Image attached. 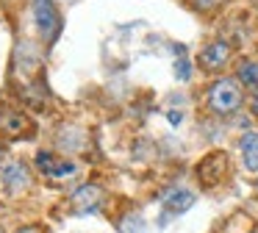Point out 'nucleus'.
Listing matches in <instances>:
<instances>
[{
    "mask_svg": "<svg viewBox=\"0 0 258 233\" xmlns=\"http://www.w3.org/2000/svg\"><path fill=\"white\" fill-rule=\"evenodd\" d=\"M208 105H211L217 114H230L241 105V92L239 83L230 81V78H222L217 81L211 89H208Z\"/></svg>",
    "mask_w": 258,
    "mask_h": 233,
    "instance_id": "1",
    "label": "nucleus"
},
{
    "mask_svg": "<svg viewBox=\"0 0 258 233\" xmlns=\"http://www.w3.org/2000/svg\"><path fill=\"white\" fill-rule=\"evenodd\" d=\"M34 22L45 39H53L58 33V25H61L58 11L50 0H34Z\"/></svg>",
    "mask_w": 258,
    "mask_h": 233,
    "instance_id": "2",
    "label": "nucleus"
},
{
    "mask_svg": "<svg viewBox=\"0 0 258 233\" xmlns=\"http://www.w3.org/2000/svg\"><path fill=\"white\" fill-rule=\"evenodd\" d=\"M0 131L12 139H31L28 133L34 131V125L28 122V116L20 111H0Z\"/></svg>",
    "mask_w": 258,
    "mask_h": 233,
    "instance_id": "3",
    "label": "nucleus"
},
{
    "mask_svg": "<svg viewBox=\"0 0 258 233\" xmlns=\"http://www.w3.org/2000/svg\"><path fill=\"white\" fill-rule=\"evenodd\" d=\"M36 169L47 178H64L75 172V164L67 158H56L53 153H39L36 155Z\"/></svg>",
    "mask_w": 258,
    "mask_h": 233,
    "instance_id": "4",
    "label": "nucleus"
},
{
    "mask_svg": "<svg viewBox=\"0 0 258 233\" xmlns=\"http://www.w3.org/2000/svg\"><path fill=\"white\" fill-rule=\"evenodd\" d=\"M100 203H103V192L95 183H84V186L73 194V208L75 211H95Z\"/></svg>",
    "mask_w": 258,
    "mask_h": 233,
    "instance_id": "5",
    "label": "nucleus"
},
{
    "mask_svg": "<svg viewBox=\"0 0 258 233\" xmlns=\"http://www.w3.org/2000/svg\"><path fill=\"white\" fill-rule=\"evenodd\" d=\"M0 178H3V186L12 189V192H23L28 186V169L20 161H9L3 166V172H0Z\"/></svg>",
    "mask_w": 258,
    "mask_h": 233,
    "instance_id": "6",
    "label": "nucleus"
},
{
    "mask_svg": "<svg viewBox=\"0 0 258 233\" xmlns=\"http://www.w3.org/2000/svg\"><path fill=\"white\" fill-rule=\"evenodd\" d=\"M228 55H230L228 44H225V42H214V44H208V47L200 53V64L206 67V70H219V67L228 61Z\"/></svg>",
    "mask_w": 258,
    "mask_h": 233,
    "instance_id": "7",
    "label": "nucleus"
},
{
    "mask_svg": "<svg viewBox=\"0 0 258 233\" xmlns=\"http://www.w3.org/2000/svg\"><path fill=\"white\" fill-rule=\"evenodd\" d=\"M241 161H244L247 172H258V133H244L239 142Z\"/></svg>",
    "mask_w": 258,
    "mask_h": 233,
    "instance_id": "8",
    "label": "nucleus"
},
{
    "mask_svg": "<svg viewBox=\"0 0 258 233\" xmlns=\"http://www.w3.org/2000/svg\"><path fill=\"white\" fill-rule=\"evenodd\" d=\"M225 164H228V161H225V153H214V155H208L206 161H203L200 164V178L206 183H217L219 178H222V172H225Z\"/></svg>",
    "mask_w": 258,
    "mask_h": 233,
    "instance_id": "9",
    "label": "nucleus"
},
{
    "mask_svg": "<svg viewBox=\"0 0 258 233\" xmlns=\"http://www.w3.org/2000/svg\"><path fill=\"white\" fill-rule=\"evenodd\" d=\"M191 203H195V194L186 192V189H175V192H169L167 197H164L167 214H183V211L191 208Z\"/></svg>",
    "mask_w": 258,
    "mask_h": 233,
    "instance_id": "10",
    "label": "nucleus"
},
{
    "mask_svg": "<svg viewBox=\"0 0 258 233\" xmlns=\"http://www.w3.org/2000/svg\"><path fill=\"white\" fill-rule=\"evenodd\" d=\"M239 81L250 89H258V64L255 61H244L239 67Z\"/></svg>",
    "mask_w": 258,
    "mask_h": 233,
    "instance_id": "11",
    "label": "nucleus"
},
{
    "mask_svg": "<svg viewBox=\"0 0 258 233\" xmlns=\"http://www.w3.org/2000/svg\"><path fill=\"white\" fill-rule=\"evenodd\" d=\"M119 227H122V233H145V222H142L139 214H128Z\"/></svg>",
    "mask_w": 258,
    "mask_h": 233,
    "instance_id": "12",
    "label": "nucleus"
},
{
    "mask_svg": "<svg viewBox=\"0 0 258 233\" xmlns=\"http://www.w3.org/2000/svg\"><path fill=\"white\" fill-rule=\"evenodd\" d=\"M178 67V78H189V64L186 61H180V64H175Z\"/></svg>",
    "mask_w": 258,
    "mask_h": 233,
    "instance_id": "13",
    "label": "nucleus"
},
{
    "mask_svg": "<svg viewBox=\"0 0 258 233\" xmlns=\"http://www.w3.org/2000/svg\"><path fill=\"white\" fill-rule=\"evenodd\" d=\"M219 0H197V6H203V9H211V6H217Z\"/></svg>",
    "mask_w": 258,
    "mask_h": 233,
    "instance_id": "14",
    "label": "nucleus"
},
{
    "mask_svg": "<svg viewBox=\"0 0 258 233\" xmlns=\"http://www.w3.org/2000/svg\"><path fill=\"white\" fill-rule=\"evenodd\" d=\"M17 233H42V227H36V225H28V227H23V230H17Z\"/></svg>",
    "mask_w": 258,
    "mask_h": 233,
    "instance_id": "15",
    "label": "nucleus"
},
{
    "mask_svg": "<svg viewBox=\"0 0 258 233\" xmlns=\"http://www.w3.org/2000/svg\"><path fill=\"white\" fill-rule=\"evenodd\" d=\"M169 122H180V114H178V111H169Z\"/></svg>",
    "mask_w": 258,
    "mask_h": 233,
    "instance_id": "16",
    "label": "nucleus"
},
{
    "mask_svg": "<svg viewBox=\"0 0 258 233\" xmlns=\"http://www.w3.org/2000/svg\"><path fill=\"white\" fill-rule=\"evenodd\" d=\"M252 111H255V114H258V97H255V103H252Z\"/></svg>",
    "mask_w": 258,
    "mask_h": 233,
    "instance_id": "17",
    "label": "nucleus"
}]
</instances>
